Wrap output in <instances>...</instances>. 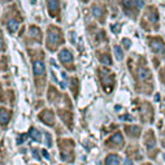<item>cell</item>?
<instances>
[{
    "mask_svg": "<svg viewBox=\"0 0 165 165\" xmlns=\"http://www.w3.org/2000/svg\"><path fill=\"white\" fill-rule=\"evenodd\" d=\"M149 20H151L152 22L157 21V14H156V12H155V11H152L151 13H149Z\"/></svg>",
    "mask_w": 165,
    "mask_h": 165,
    "instance_id": "cell-21",
    "label": "cell"
},
{
    "mask_svg": "<svg viewBox=\"0 0 165 165\" xmlns=\"http://www.w3.org/2000/svg\"><path fill=\"white\" fill-rule=\"evenodd\" d=\"M126 131H127L129 135L131 136H136L140 131V127L139 126H126Z\"/></svg>",
    "mask_w": 165,
    "mask_h": 165,
    "instance_id": "cell-14",
    "label": "cell"
},
{
    "mask_svg": "<svg viewBox=\"0 0 165 165\" xmlns=\"http://www.w3.org/2000/svg\"><path fill=\"white\" fill-rule=\"evenodd\" d=\"M138 78L140 81H146V79L151 78V72L147 68H139L138 69Z\"/></svg>",
    "mask_w": 165,
    "mask_h": 165,
    "instance_id": "cell-9",
    "label": "cell"
},
{
    "mask_svg": "<svg viewBox=\"0 0 165 165\" xmlns=\"http://www.w3.org/2000/svg\"><path fill=\"white\" fill-rule=\"evenodd\" d=\"M115 55H116V57H117V60H122L123 59V52L118 46H116L115 47Z\"/></svg>",
    "mask_w": 165,
    "mask_h": 165,
    "instance_id": "cell-18",
    "label": "cell"
},
{
    "mask_svg": "<svg viewBox=\"0 0 165 165\" xmlns=\"http://www.w3.org/2000/svg\"><path fill=\"white\" fill-rule=\"evenodd\" d=\"M122 5L126 9V12L134 11V0H122Z\"/></svg>",
    "mask_w": 165,
    "mask_h": 165,
    "instance_id": "cell-15",
    "label": "cell"
},
{
    "mask_svg": "<svg viewBox=\"0 0 165 165\" xmlns=\"http://www.w3.org/2000/svg\"><path fill=\"white\" fill-rule=\"evenodd\" d=\"M105 165H120V157L117 155H109L105 159Z\"/></svg>",
    "mask_w": 165,
    "mask_h": 165,
    "instance_id": "cell-11",
    "label": "cell"
},
{
    "mask_svg": "<svg viewBox=\"0 0 165 165\" xmlns=\"http://www.w3.org/2000/svg\"><path fill=\"white\" fill-rule=\"evenodd\" d=\"M94 16L97 17V18H100V17L104 14V11H103V8H100V7H94Z\"/></svg>",
    "mask_w": 165,
    "mask_h": 165,
    "instance_id": "cell-17",
    "label": "cell"
},
{
    "mask_svg": "<svg viewBox=\"0 0 165 165\" xmlns=\"http://www.w3.org/2000/svg\"><path fill=\"white\" fill-rule=\"evenodd\" d=\"M61 43V35H60V30L55 29V27H50L48 30V35H47V44L50 48H56L57 44Z\"/></svg>",
    "mask_w": 165,
    "mask_h": 165,
    "instance_id": "cell-1",
    "label": "cell"
},
{
    "mask_svg": "<svg viewBox=\"0 0 165 165\" xmlns=\"http://www.w3.org/2000/svg\"><path fill=\"white\" fill-rule=\"evenodd\" d=\"M30 30H31V31H30V34H31L33 37H35V38H38V39H39L40 35H42V34H40V30L38 29V27H35V26H31V29H30Z\"/></svg>",
    "mask_w": 165,
    "mask_h": 165,
    "instance_id": "cell-19",
    "label": "cell"
},
{
    "mask_svg": "<svg viewBox=\"0 0 165 165\" xmlns=\"http://www.w3.org/2000/svg\"><path fill=\"white\" fill-rule=\"evenodd\" d=\"M8 30L11 33H14V31H17V29H18V26H20V21H17V20H11V21H8Z\"/></svg>",
    "mask_w": 165,
    "mask_h": 165,
    "instance_id": "cell-12",
    "label": "cell"
},
{
    "mask_svg": "<svg viewBox=\"0 0 165 165\" xmlns=\"http://www.w3.org/2000/svg\"><path fill=\"white\" fill-rule=\"evenodd\" d=\"M59 59H60L61 63L64 64H69L73 61V55L70 53V51L68 50H63L60 53H59Z\"/></svg>",
    "mask_w": 165,
    "mask_h": 165,
    "instance_id": "cell-6",
    "label": "cell"
},
{
    "mask_svg": "<svg viewBox=\"0 0 165 165\" xmlns=\"http://www.w3.org/2000/svg\"><path fill=\"white\" fill-rule=\"evenodd\" d=\"M3 48H4V43H3V39L0 38V51L3 50Z\"/></svg>",
    "mask_w": 165,
    "mask_h": 165,
    "instance_id": "cell-25",
    "label": "cell"
},
{
    "mask_svg": "<svg viewBox=\"0 0 165 165\" xmlns=\"http://www.w3.org/2000/svg\"><path fill=\"white\" fill-rule=\"evenodd\" d=\"M44 135H46V139H47V146L51 147V135H50L48 133H46Z\"/></svg>",
    "mask_w": 165,
    "mask_h": 165,
    "instance_id": "cell-22",
    "label": "cell"
},
{
    "mask_svg": "<svg viewBox=\"0 0 165 165\" xmlns=\"http://www.w3.org/2000/svg\"><path fill=\"white\" fill-rule=\"evenodd\" d=\"M48 9L51 16H55L59 12V1L57 0H48Z\"/></svg>",
    "mask_w": 165,
    "mask_h": 165,
    "instance_id": "cell-8",
    "label": "cell"
},
{
    "mask_svg": "<svg viewBox=\"0 0 165 165\" xmlns=\"http://www.w3.org/2000/svg\"><path fill=\"white\" fill-rule=\"evenodd\" d=\"M33 72H34L35 77H42L46 73V66L42 60H35L33 63Z\"/></svg>",
    "mask_w": 165,
    "mask_h": 165,
    "instance_id": "cell-3",
    "label": "cell"
},
{
    "mask_svg": "<svg viewBox=\"0 0 165 165\" xmlns=\"http://www.w3.org/2000/svg\"><path fill=\"white\" fill-rule=\"evenodd\" d=\"M11 120V112L5 108H1L0 109V123L1 125H7Z\"/></svg>",
    "mask_w": 165,
    "mask_h": 165,
    "instance_id": "cell-7",
    "label": "cell"
},
{
    "mask_svg": "<svg viewBox=\"0 0 165 165\" xmlns=\"http://www.w3.org/2000/svg\"><path fill=\"white\" fill-rule=\"evenodd\" d=\"M149 46H151L152 51H153L155 53H162L165 50L164 43L160 39H149Z\"/></svg>",
    "mask_w": 165,
    "mask_h": 165,
    "instance_id": "cell-4",
    "label": "cell"
},
{
    "mask_svg": "<svg viewBox=\"0 0 165 165\" xmlns=\"http://www.w3.org/2000/svg\"><path fill=\"white\" fill-rule=\"evenodd\" d=\"M125 165H133V162H131L130 160H126V161H125Z\"/></svg>",
    "mask_w": 165,
    "mask_h": 165,
    "instance_id": "cell-26",
    "label": "cell"
},
{
    "mask_svg": "<svg viewBox=\"0 0 165 165\" xmlns=\"http://www.w3.org/2000/svg\"><path fill=\"white\" fill-rule=\"evenodd\" d=\"M108 144H116V146L118 144V146H122V144H123V138H122V135H121V133L115 134V135L109 139Z\"/></svg>",
    "mask_w": 165,
    "mask_h": 165,
    "instance_id": "cell-10",
    "label": "cell"
},
{
    "mask_svg": "<svg viewBox=\"0 0 165 165\" xmlns=\"http://www.w3.org/2000/svg\"><path fill=\"white\" fill-rule=\"evenodd\" d=\"M39 118L43 121V122H46V123H48L50 126H52L53 125V121H55V115H53V112L52 110H43L42 113H40V116H39Z\"/></svg>",
    "mask_w": 165,
    "mask_h": 165,
    "instance_id": "cell-5",
    "label": "cell"
},
{
    "mask_svg": "<svg viewBox=\"0 0 165 165\" xmlns=\"http://www.w3.org/2000/svg\"><path fill=\"white\" fill-rule=\"evenodd\" d=\"M123 44H125L126 47H130V40H129V39H123Z\"/></svg>",
    "mask_w": 165,
    "mask_h": 165,
    "instance_id": "cell-24",
    "label": "cell"
},
{
    "mask_svg": "<svg viewBox=\"0 0 165 165\" xmlns=\"http://www.w3.org/2000/svg\"><path fill=\"white\" fill-rule=\"evenodd\" d=\"M100 39H103V40L105 39V38H104V33H103V31H100L99 35H96V40H100Z\"/></svg>",
    "mask_w": 165,
    "mask_h": 165,
    "instance_id": "cell-23",
    "label": "cell"
},
{
    "mask_svg": "<svg viewBox=\"0 0 165 165\" xmlns=\"http://www.w3.org/2000/svg\"><path fill=\"white\" fill-rule=\"evenodd\" d=\"M100 61L104 64H108V65H110L112 64V60H110V56L109 55H103L100 56Z\"/></svg>",
    "mask_w": 165,
    "mask_h": 165,
    "instance_id": "cell-20",
    "label": "cell"
},
{
    "mask_svg": "<svg viewBox=\"0 0 165 165\" xmlns=\"http://www.w3.org/2000/svg\"><path fill=\"white\" fill-rule=\"evenodd\" d=\"M100 78H102V82H103V85H104V89H107V85H109V87L112 89L113 82H115V77H113L112 72L102 70V73H100Z\"/></svg>",
    "mask_w": 165,
    "mask_h": 165,
    "instance_id": "cell-2",
    "label": "cell"
},
{
    "mask_svg": "<svg viewBox=\"0 0 165 165\" xmlns=\"http://www.w3.org/2000/svg\"><path fill=\"white\" fill-rule=\"evenodd\" d=\"M146 144H147V147H148V148H153V147H155V138H153V134H152V131L147 133Z\"/></svg>",
    "mask_w": 165,
    "mask_h": 165,
    "instance_id": "cell-13",
    "label": "cell"
},
{
    "mask_svg": "<svg viewBox=\"0 0 165 165\" xmlns=\"http://www.w3.org/2000/svg\"><path fill=\"white\" fill-rule=\"evenodd\" d=\"M30 138L31 139H34L35 142H40V133L37 130V129H34V127H31L30 129Z\"/></svg>",
    "mask_w": 165,
    "mask_h": 165,
    "instance_id": "cell-16",
    "label": "cell"
},
{
    "mask_svg": "<svg viewBox=\"0 0 165 165\" xmlns=\"http://www.w3.org/2000/svg\"><path fill=\"white\" fill-rule=\"evenodd\" d=\"M43 155H44L46 159H48V157H50V156H48V152L47 151H43Z\"/></svg>",
    "mask_w": 165,
    "mask_h": 165,
    "instance_id": "cell-27",
    "label": "cell"
}]
</instances>
